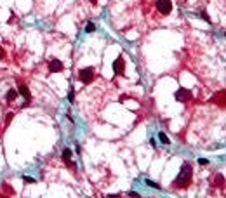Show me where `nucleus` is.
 <instances>
[{
    "instance_id": "21",
    "label": "nucleus",
    "mask_w": 226,
    "mask_h": 198,
    "mask_svg": "<svg viewBox=\"0 0 226 198\" xmlns=\"http://www.w3.org/2000/svg\"><path fill=\"white\" fill-rule=\"evenodd\" d=\"M108 198H118V195H112V197H108Z\"/></svg>"
},
{
    "instance_id": "23",
    "label": "nucleus",
    "mask_w": 226,
    "mask_h": 198,
    "mask_svg": "<svg viewBox=\"0 0 226 198\" xmlns=\"http://www.w3.org/2000/svg\"><path fill=\"white\" fill-rule=\"evenodd\" d=\"M0 198H7V197H5V195H0Z\"/></svg>"
},
{
    "instance_id": "15",
    "label": "nucleus",
    "mask_w": 226,
    "mask_h": 198,
    "mask_svg": "<svg viewBox=\"0 0 226 198\" xmlns=\"http://www.w3.org/2000/svg\"><path fill=\"white\" fill-rule=\"evenodd\" d=\"M23 179H24V182H28V184H33V182L37 181V179H35V177H30V176H24V177H23Z\"/></svg>"
},
{
    "instance_id": "3",
    "label": "nucleus",
    "mask_w": 226,
    "mask_h": 198,
    "mask_svg": "<svg viewBox=\"0 0 226 198\" xmlns=\"http://www.w3.org/2000/svg\"><path fill=\"white\" fill-rule=\"evenodd\" d=\"M157 9L160 10L164 16H167L172 10V2L171 0H157Z\"/></svg>"
},
{
    "instance_id": "2",
    "label": "nucleus",
    "mask_w": 226,
    "mask_h": 198,
    "mask_svg": "<svg viewBox=\"0 0 226 198\" xmlns=\"http://www.w3.org/2000/svg\"><path fill=\"white\" fill-rule=\"evenodd\" d=\"M78 78L82 83H91L94 80V68H82L78 71Z\"/></svg>"
},
{
    "instance_id": "19",
    "label": "nucleus",
    "mask_w": 226,
    "mask_h": 198,
    "mask_svg": "<svg viewBox=\"0 0 226 198\" xmlns=\"http://www.w3.org/2000/svg\"><path fill=\"white\" fill-rule=\"evenodd\" d=\"M2 188H4V191H9V193H12V188H10V186H7V184H2Z\"/></svg>"
},
{
    "instance_id": "4",
    "label": "nucleus",
    "mask_w": 226,
    "mask_h": 198,
    "mask_svg": "<svg viewBox=\"0 0 226 198\" xmlns=\"http://www.w3.org/2000/svg\"><path fill=\"white\" fill-rule=\"evenodd\" d=\"M174 98L177 99V101H181V103H186V101H190V99H191V92H190L188 89H185V87H181V89L176 90Z\"/></svg>"
},
{
    "instance_id": "8",
    "label": "nucleus",
    "mask_w": 226,
    "mask_h": 198,
    "mask_svg": "<svg viewBox=\"0 0 226 198\" xmlns=\"http://www.w3.org/2000/svg\"><path fill=\"white\" fill-rule=\"evenodd\" d=\"M70 158H72V151L66 148V149H63V160L66 162V163H70V165H73L72 162H70Z\"/></svg>"
},
{
    "instance_id": "5",
    "label": "nucleus",
    "mask_w": 226,
    "mask_h": 198,
    "mask_svg": "<svg viewBox=\"0 0 226 198\" xmlns=\"http://www.w3.org/2000/svg\"><path fill=\"white\" fill-rule=\"evenodd\" d=\"M47 68H49V73H59V71L64 69V64L59 59H51L49 64H47Z\"/></svg>"
},
{
    "instance_id": "1",
    "label": "nucleus",
    "mask_w": 226,
    "mask_h": 198,
    "mask_svg": "<svg viewBox=\"0 0 226 198\" xmlns=\"http://www.w3.org/2000/svg\"><path fill=\"white\" fill-rule=\"evenodd\" d=\"M191 174H193L191 165H190L188 162H185V163L181 165V170H179V174H177V177H176L174 184L177 188H188L190 182H191Z\"/></svg>"
},
{
    "instance_id": "13",
    "label": "nucleus",
    "mask_w": 226,
    "mask_h": 198,
    "mask_svg": "<svg viewBox=\"0 0 226 198\" xmlns=\"http://www.w3.org/2000/svg\"><path fill=\"white\" fill-rule=\"evenodd\" d=\"M68 99H70V103H75V90H73V87H70V92H68Z\"/></svg>"
},
{
    "instance_id": "18",
    "label": "nucleus",
    "mask_w": 226,
    "mask_h": 198,
    "mask_svg": "<svg viewBox=\"0 0 226 198\" xmlns=\"http://www.w3.org/2000/svg\"><path fill=\"white\" fill-rule=\"evenodd\" d=\"M5 58V50H4V47L0 45V59H4Z\"/></svg>"
},
{
    "instance_id": "12",
    "label": "nucleus",
    "mask_w": 226,
    "mask_h": 198,
    "mask_svg": "<svg viewBox=\"0 0 226 198\" xmlns=\"http://www.w3.org/2000/svg\"><path fill=\"white\" fill-rule=\"evenodd\" d=\"M146 184H148V186H151V188H155V189H160V184H157V182H153L151 179H146Z\"/></svg>"
},
{
    "instance_id": "17",
    "label": "nucleus",
    "mask_w": 226,
    "mask_h": 198,
    "mask_svg": "<svg viewBox=\"0 0 226 198\" xmlns=\"http://www.w3.org/2000/svg\"><path fill=\"white\" fill-rule=\"evenodd\" d=\"M198 163H200V165H207V163H209V160H205V158H198Z\"/></svg>"
},
{
    "instance_id": "20",
    "label": "nucleus",
    "mask_w": 226,
    "mask_h": 198,
    "mask_svg": "<svg viewBox=\"0 0 226 198\" xmlns=\"http://www.w3.org/2000/svg\"><path fill=\"white\" fill-rule=\"evenodd\" d=\"M127 195H129V197H132V198H139V195H137V193H134V191H131V193H127Z\"/></svg>"
},
{
    "instance_id": "11",
    "label": "nucleus",
    "mask_w": 226,
    "mask_h": 198,
    "mask_svg": "<svg viewBox=\"0 0 226 198\" xmlns=\"http://www.w3.org/2000/svg\"><path fill=\"white\" fill-rule=\"evenodd\" d=\"M85 31H87V33H92V31H96V24H94V23H87Z\"/></svg>"
},
{
    "instance_id": "22",
    "label": "nucleus",
    "mask_w": 226,
    "mask_h": 198,
    "mask_svg": "<svg viewBox=\"0 0 226 198\" xmlns=\"http://www.w3.org/2000/svg\"><path fill=\"white\" fill-rule=\"evenodd\" d=\"M89 2H91V4H97V0H89Z\"/></svg>"
},
{
    "instance_id": "7",
    "label": "nucleus",
    "mask_w": 226,
    "mask_h": 198,
    "mask_svg": "<svg viewBox=\"0 0 226 198\" xmlns=\"http://www.w3.org/2000/svg\"><path fill=\"white\" fill-rule=\"evenodd\" d=\"M18 94H21L23 98L26 99V103L31 101V92H30V89L26 87V83H23V82H18Z\"/></svg>"
},
{
    "instance_id": "10",
    "label": "nucleus",
    "mask_w": 226,
    "mask_h": 198,
    "mask_svg": "<svg viewBox=\"0 0 226 198\" xmlns=\"http://www.w3.org/2000/svg\"><path fill=\"white\" fill-rule=\"evenodd\" d=\"M158 139H160V141H162L164 144H171V141H169V137L165 136L164 132H158Z\"/></svg>"
},
{
    "instance_id": "6",
    "label": "nucleus",
    "mask_w": 226,
    "mask_h": 198,
    "mask_svg": "<svg viewBox=\"0 0 226 198\" xmlns=\"http://www.w3.org/2000/svg\"><path fill=\"white\" fill-rule=\"evenodd\" d=\"M113 71H115V75H123V71H125V63H123L122 56L113 61Z\"/></svg>"
},
{
    "instance_id": "14",
    "label": "nucleus",
    "mask_w": 226,
    "mask_h": 198,
    "mask_svg": "<svg viewBox=\"0 0 226 198\" xmlns=\"http://www.w3.org/2000/svg\"><path fill=\"white\" fill-rule=\"evenodd\" d=\"M200 18H204L207 23H212V21H210V18H209V14H207L205 10H202V12H200Z\"/></svg>"
},
{
    "instance_id": "16",
    "label": "nucleus",
    "mask_w": 226,
    "mask_h": 198,
    "mask_svg": "<svg viewBox=\"0 0 226 198\" xmlns=\"http://www.w3.org/2000/svg\"><path fill=\"white\" fill-rule=\"evenodd\" d=\"M14 118V113H9V115H7V117H5V125H9L10 123V120Z\"/></svg>"
},
{
    "instance_id": "9",
    "label": "nucleus",
    "mask_w": 226,
    "mask_h": 198,
    "mask_svg": "<svg viewBox=\"0 0 226 198\" xmlns=\"http://www.w3.org/2000/svg\"><path fill=\"white\" fill-rule=\"evenodd\" d=\"M18 98V90H14V89H10L9 92H7V96H5V99H7V101H14V99Z\"/></svg>"
}]
</instances>
